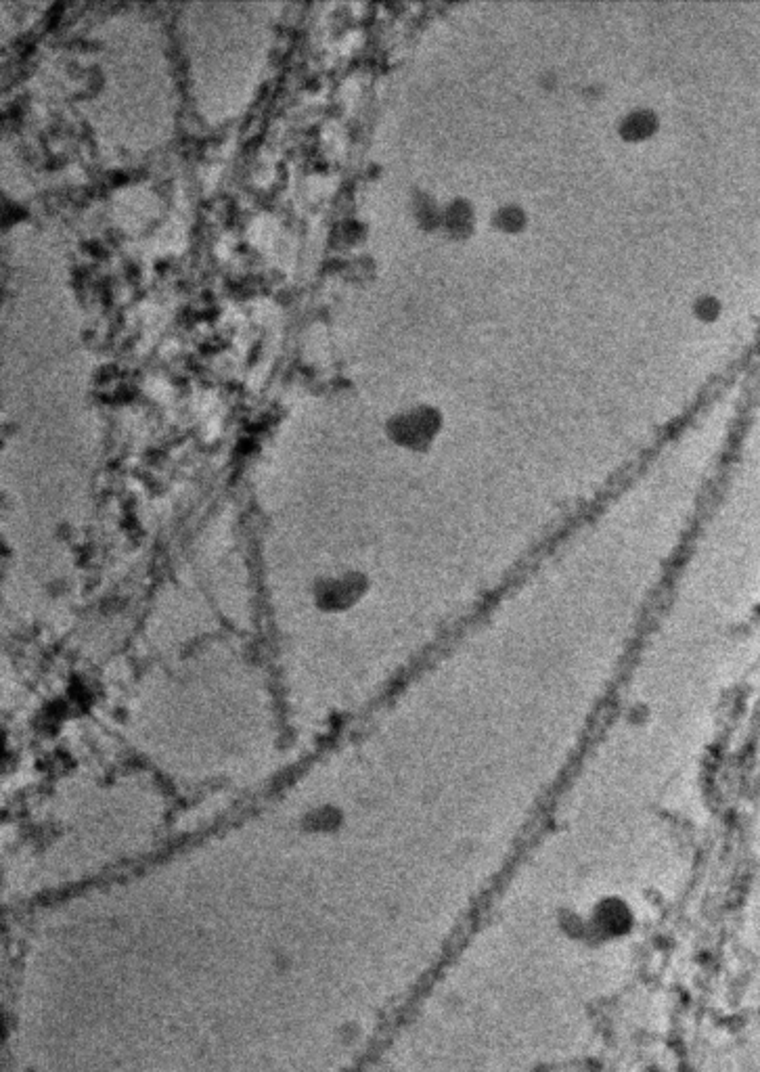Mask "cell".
<instances>
[{
	"mask_svg": "<svg viewBox=\"0 0 760 1072\" xmlns=\"http://www.w3.org/2000/svg\"><path fill=\"white\" fill-rule=\"evenodd\" d=\"M488 225L501 237H522L532 225V214L522 201L507 199L490 210Z\"/></svg>",
	"mask_w": 760,
	"mask_h": 1072,
	"instance_id": "cell-5",
	"label": "cell"
},
{
	"mask_svg": "<svg viewBox=\"0 0 760 1072\" xmlns=\"http://www.w3.org/2000/svg\"><path fill=\"white\" fill-rule=\"evenodd\" d=\"M662 126H664V120L658 107L647 105V103H637L624 109L622 114H618L614 122V132L618 141H622L624 145L641 147V145L656 141L660 137Z\"/></svg>",
	"mask_w": 760,
	"mask_h": 1072,
	"instance_id": "cell-3",
	"label": "cell"
},
{
	"mask_svg": "<svg viewBox=\"0 0 760 1072\" xmlns=\"http://www.w3.org/2000/svg\"><path fill=\"white\" fill-rule=\"evenodd\" d=\"M367 237L369 227L365 222L359 218H350L340 222V225L331 231V245L340 252H354L356 248H361Z\"/></svg>",
	"mask_w": 760,
	"mask_h": 1072,
	"instance_id": "cell-8",
	"label": "cell"
},
{
	"mask_svg": "<svg viewBox=\"0 0 760 1072\" xmlns=\"http://www.w3.org/2000/svg\"><path fill=\"white\" fill-rule=\"evenodd\" d=\"M344 811L338 807V804L333 802H321L317 804V807L308 809L300 823H302V830L310 832V834H329V832H338L342 825H344Z\"/></svg>",
	"mask_w": 760,
	"mask_h": 1072,
	"instance_id": "cell-7",
	"label": "cell"
},
{
	"mask_svg": "<svg viewBox=\"0 0 760 1072\" xmlns=\"http://www.w3.org/2000/svg\"><path fill=\"white\" fill-rule=\"evenodd\" d=\"M446 426V417L442 409L434 402L417 400L405 405L388 415L384 423V434L396 449L423 455L434 449Z\"/></svg>",
	"mask_w": 760,
	"mask_h": 1072,
	"instance_id": "cell-1",
	"label": "cell"
},
{
	"mask_svg": "<svg viewBox=\"0 0 760 1072\" xmlns=\"http://www.w3.org/2000/svg\"><path fill=\"white\" fill-rule=\"evenodd\" d=\"M480 227V212L472 197L453 195L444 199L440 235L451 241H469Z\"/></svg>",
	"mask_w": 760,
	"mask_h": 1072,
	"instance_id": "cell-4",
	"label": "cell"
},
{
	"mask_svg": "<svg viewBox=\"0 0 760 1072\" xmlns=\"http://www.w3.org/2000/svg\"><path fill=\"white\" fill-rule=\"evenodd\" d=\"M375 271V262L367 254L346 256L340 260V275L348 281H367Z\"/></svg>",
	"mask_w": 760,
	"mask_h": 1072,
	"instance_id": "cell-9",
	"label": "cell"
},
{
	"mask_svg": "<svg viewBox=\"0 0 760 1072\" xmlns=\"http://www.w3.org/2000/svg\"><path fill=\"white\" fill-rule=\"evenodd\" d=\"M691 315H694L700 323H712L721 315V302L712 294H700L691 302Z\"/></svg>",
	"mask_w": 760,
	"mask_h": 1072,
	"instance_id": "cell-10",
	"label": "cell"
},
{
	"mask_svg": "<svg viewBox=\"0 0 760 1072\" xmlns=\"http://www.w3.org/2000/svg\"><path fill=\"white\" fill-rule=\"evenodd\" d=\"M442 204L444 199H438L428 189H413L409 197V212L411 218L423 233H440V220H442Z\"/></svg>",
	"mask_w": 760,
	"mask_h": 1072,
	"instance_id": "cell-6",
	"label": "cell"
},
{
	"mask_svg": "<svg viewBox=\"0 0 760 1072\" xmlns=\"http://www.w3.org/2000/svg\"><path fill=\"white\" fill-rule=\"evenodd\" d=\"M371 591V578L363 570H338L312 583V601L325 614H346L359 608Z\"/></svg>",
	"mask_w": 760,
	"mask_h": 1072,
	"instance_id": "cell-2",
	"label": "cell"
}]
</instances>
